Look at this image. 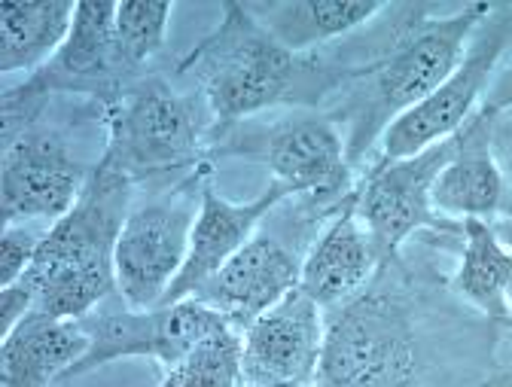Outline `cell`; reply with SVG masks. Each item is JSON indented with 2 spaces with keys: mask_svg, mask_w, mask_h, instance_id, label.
Here are the masks:
<instances>
[{
  "mask_svg": "<svg viewBox=\"0 0 512 387\" xmlns=\"http://www.w3.org/2000/svg\"><path fill=\"white\" fill-rule=\"evenodd\" d=\"M89 348L80 320L28 314L0 342V387H49Z\"/></svg>",
  "mask_w": 512,
  "mask_h": 387,
  "instance_id": "ac0fdd59",
  "label": "cell"
},
{
  "mask_svg": "<svg viewBox=\"0 0 512 387\" xmlns=\"http://www.w3.org/2000/svg\"><path fill=\"white\" fill-rule=\"evenodd\" d=\"M135 205V183L98 156L77 205L55 220L25 281L34 311L55 320H83L116 296L113 250Z\"/></svg>",
  "mask_w": 512,
  "mask_h": 387,
  "instance_id": "3957f363",
  "label": "cell"
},
{
  "mask_svg": "<svg viewBox=\"0 0 512 387\" xmlns=\"http://www.w3.org/2000/svg\"><path fill=\"white\" fill-rule=\"evenodd\" d=\"M174 74L192 80L217 128H229L281 107L320 110L351 80L354 64L324 52H290L244 4H223L217 28L192 46Z\"/></svg>",
  "mask_w": 512,
  "mask_h": 387,
  "instance_id": "7a4b0ae2",
  "label": "cell"
},
{
  "mask_svg": "<svg viewBox=\"0 0 512 387\" xmlns=\"http://www.w3.org/2000/svg\"><path fill=\"white\" fill-rule=\"evenodd\" d=\"M494 229H497V235H500V238H503V241L512 247V220H506V223H497Z\"/></svg>",
  "mask_w": 512,
  "mask_h": 387,
  "instance_id": "d4e9b609",
  "label": "cell"
},
{
  "mask_svg": "<svg viewBox=\"0 0 512 387\" xmlns=\"http://www.w3.org/2000/svg\"><path fill=\"white\" fill-rule=\"evenodd\" d=\"M80 324L89 336V348L64 372L61 381L80 378L86 372H95L107 363L128 360V357L153 360L165 372L208 336L220 330H232L220 311H214L196 296L147 311L128 308L122 299L116 308H107L104 302L95 314L83 317Z\"/></svg>",
  "mask_w": 512,
  "mask_h": 387,
  "instance_id": "ba28073f",
  "label": "cell"
},
{
  "mask_svg": "<svg viewBox=\"0 0 512 387\" xmlns=\"http://www.w3.org/2000/svg\"><path fill=\"white\" fill-rule=\"evenodd\" d=\"M290 199H296V196L287 186L269 180V186L260 192V196H253L247 202H232V199L220 196V192L211 186V180H205L196 226H192V238H189V256H186L183 272L177 275V281L168 290L162 305L196 296L232 260V256L263 229V223Z\"/></svg>",
  "mask_w": 512,
  "mask_h": 387,
  "instance_id": "9a60e30c",
  "label": "cell"
},
{
  "mask_svg": "<svg viewBox=\"0 0 512 387\" xmlns=\"http://www.w3.org/2000/svg\"><path fill=\"white\" fill-rule=\"evenodd\" d=\"M509 305H512V287H509Z\"/></svg>",
  "mask_w": 512,
  "mask_h": 387,
  "instance_id": "83f0119b",
  "label": "cell"
},
{
  "mask_svg": "<svg viewBox=\"0 0 512 387\" xmlns=\"http://www.w3.org/2000/svg\"><path fill=\"white\" fill-rule=\"evenodd\" d=\"M452 144L455 138L409 159H375L357 177V217L372 235L384 263L400 260L406 241L418 232L461 238V223L445 220L433 208V183L452 156Z\"/></svg>",
  "mask_w": 512,
  "mask_h": 387,
  "instance_id": "9c48e42d",
  "label": "cell"
},
{
  "mask_svg": "<svg viewBox=\"0 0 512 387\" xmlns=\"http://www.w3.org/2000/svg\"><path fill=\"white\" fill-rule=\"evenodd\" d=\"M430 348L418 302L400 272L384 263L351 302L327 311L317 387H424Z\"/></svg>",
  "mask_w": 512,
  "mask_h": 387,
  "instance_id": "277c9868",
  "label": "cell"
},
{
  "mask_svg": "<svg viewBox=\"0 0 512 387\" xmlns=\"http://www.w3.org/2000/svg\"><path fill=\"white\" fill-rule=\"evenodd\" d=\"M244 7L281 46L299 55L320 52L336 40L366 31L388 10V4L375 0H260Z\"/></svg>",
  "mask_w": 512,
  "mask_h": 387,
  "instance_id": "e0dca14e",
  "label": "cell"
},
{
  "mask_svg": "<svg viewBox=\"0 0 512 387\" xmlns=\"http://www.w3.org/2000/svg\"><path fill=\"white\" fill-rule=\"evenodd\" d=\"M86 165L55 125L34 119L4 138L0 162V205L4 226L37 223L52 226L68 214L89 183Z\"/></svg>",
  "mask_w": 512,
  "mask_h": 387,
  "instance_id": "8fae6325",
  "label": "cell"
},
{
  "mask_svg": "<svg viewBox=\"0 0 512 387\" xmlns=\"http://www.w3.org/2000/svg\"><path fill=\"white\" fill-rule=\"evenodd\" d=\"M241 387H308V384H241Z\"/></svg>",
  "mask_w": 512,
  "mask_h": 387,
  "instance_id": "4316f807",
  "label": "cell"
},
{
  "mask_svg": "<svg viewBox=\"0 0 512 387\" xmlns=\"http://www.w3.org/2000/svg\"><path fill=\"white\" fill-rule=\"evenodd\" d=\"M327 342V311L305 290L287 293L278 305L241 330L244 384H308L317 387Z\"/></svg>",
  "mask_w": 512,
  "mask_h": 387,
  "instance_id": "7c38bea8",
  "label": "cell"
},
{
  "mask_svg": "<svg viewBox=\"0 0 512 387\" xmlns=\"http://www.w3.org/2000/svg\"><path fill=\"white\" fill-rule=\"evenodd\" d=\"M46 229L49 226H37V223L4 226V235H0V287H10L19 278H25V272L37 260Z\"/></svg>",
  "mask_w": 512,
  "mask_h": 387,
  "instance_id": "603a6c76",
  "label": "cell"
},
{
  "mask_svg": "<svg viewBox=\"0 0 512 387\" xmlns=\"http://www.w3.org/2000/svg\"><path fill=\"white\" fill-rule=\"evenodd\" d=\"M253 159L296 199L342 205L357 183L339 122L327 110H287L269 125L217 128L211 159Z\"/></svg>",
  "mask_w": 512,
  "mask_h": 387,
  "instance_id": "8992f818",
  "label": "cell"
},
{
  "mask_svg": "<svg viewBox=\"0 0 512 387\" xmlns=\"http://www.w3.org/2000/svg\"><path fill=\"white\" fill-rule=\"evenodd\" d=\"M381 266L384 260L357 217L351 189L333 217L314 232L302 256L299 290H305L324 311H333L360 296L375 281Z\"/></svg>",
  "mask_w": 512,
  "mask_h": 387,
  "instance_id": "2e32d148",
  "label": "cell"
},
{
  "mask_svg": "<svg viewBox=\"0 0 512 387\" xmlns=\"http://www.w3.org/2000/svg\"><path fill=\"white\" fill-rule=\"evenodd\" d=\"M77 4L4 0L0 4V74H37L71 34Z\"/></svg>",
  "mask_w": 512,
  "mask_h": 387,
  "instance_id": "ffe728a7",
  "label": "cell"
},
{
  "mask_svg": "<svg viewBox=\"0 0 512 387\" xmlns=\"http://www.w3.org/2000/svg\"><path fill=\"white\" fill-rule=\"evenodd\" d=\"M488 13V4H467L455 13H436L427 4H391L388 31L369 40L372 49L327 110L336 122H348L345 144L354 171L403 113L455 74Z\"/></svg>",
  "mask_w": 512,
  "mask_h": 387,
  "instance_id": "6da1fadb",
  "label": "cell"
},
{
  "mask_svg": "<svg viewBox=\"0 0 512 387\" xmlns=\"http://www.w3.org/2000/svg\"><path fill=\"white\" fill-rule=\"evenodd\" d=\"M302 256L305 253L296 244L263 223V229L196 293V299L220 311L226 324L241 333L299 287Z\"/></svg>",
  "mask_w": 512,
  "mask_h": 387,
  "instance_id": "5bb4252c",
  "label": "cell"
},
{
  "mask_svg": "<svg viewBox=\"0 0 512 387\" xmlns=\"http://www.w3.org/2000/svg\"><path fill=\"white\" fill-rule=\"evenodd\" d=\"M512 40V13L506 7H491L488 19L473 34L461 64L436 92L403 113L378 141V159H409L448 138L479 113L485 92L500 71L497 64Z\"/></svg>",
  "mask_w": 512,
  "mask_h": 387,
  "instance_id": "30bf717a",
  "label": "cell"
},
{
  "mask_svg": "<svg viewBox=\"0 0 512 387\" xmlns=\"http://www.w3.org/2000/svg\"><path fill=\"white\" fill-rule=\"evenodd\" d=\"M458 241L461 256L455 275L448 278V290L476 308L488 324L512 327V247L485 220H464Z\"/></svg>",
  "mask_w": 512,
  "mask_h": 387,
  "instance_id": "d6986e66",
  "label": "cell"
},
{
  "mask_svg": "<svg viewBox=\"0 0 512 387\" xmlns=\"http://www.w3.org/2000/svg\"><path fill=\"white\" fill-rule=\"evenodd\" d=\"M482 110H488L491 116L500 119V113H509L512 110V64L500 68L485 92V101H482Z\"/></svg>",
  "mask_w": 512,
  "mask_h": 387,
  "instance_id": "cb8c5ba5",
  "label": "cell"
},
{
  "mask_svg": "<svg viewBox=\"0 0 512 387\" xmlns=\"http://www.w3.org/2000/svg\"><path fill=\"white\" fill-rule=\"evenodd\" d=\"M174 19V4H116V49L128 80H141L147 64L165 49Z\"/></svg>",
  "mask_w": 512,
  "mask_h": 387,
  "instance_id": "44dd1931",
  "label": "cell"
},
{
  "mask_svg": "<svg viewBox=\"0 0 512 387\" xmlns=\"http://www.w3.org/2000/svg\"><path fill=\"white\" fill-rule=\"evenodd\" d=\"M205 180H211V165L180 177L171 189L135 202L128 211L113 250L116 296L128 308L147 311L165 302L189 256Z\"/></svg>",
  "mask_w": 512,
  "mask_h": 387,
  "instance_id": "52a82bcc",
  "label": "cell"
},
{
  "mask_svg": "<svg viewBox=\"0 0 512 387\" xmlns=\"http://www.w3.org/2000/svg\"><path fill=\"white\" fill-rule=\"evenodd\" d=\"M497 116L479 113L461 128L452 156L433 183V208L445 220H485L491 226L512 220V171L494 147Z\"/></svg>",
  "mask_w": 512,
  "mask_h": 387,
  "instance_id": "4fadbf2b",
  "label": "cell"
},
{
  "mask_svg": "<svg viewBox=\"0 0 512 387\" xmlns=\"http://www.w3.org/2000/svg\"><path fill=\"white\" fill-rule=\"evenodd\" d=\"M104 110L107 147L101 153L135 186L208 165L217 122L199 92H180L162 77L125 86Z\"/></svg>",
  "mask_w": 512,
  "mask_h": 387,
  "instance_id": "5b68a950",
  "label": "cell"
},
{
  "mask_svg": "<svg viewBox=\"0 0 512 387\" xmlns=\"http://www.w3.org/2000/svg\"><path fill=\"white\" fill-rule=\"evenodd\" d=\"M241 333L220 330L162 372L156 387H241Z\"/></svg>",
  "mask_w": 512,
  "mask_h": 387,
  "instance_id": "7402d4cb",
  "label": "cell"
},
{
  "mask_svg": "<svg viewBox=\"0 0 512 387\" xmlns=\"http://www.w3.org/2000/svg\"><path fill=\"white\" fill-rule=\"evenodd\" d=\"M485 387H512V372H506V375H497V378H491Z\"/></svg>",
  "mask_w": 512,
  "mask_h": 387,
  "instance_id": "484cf974",
  "label": "cell"
}]
</instances>
